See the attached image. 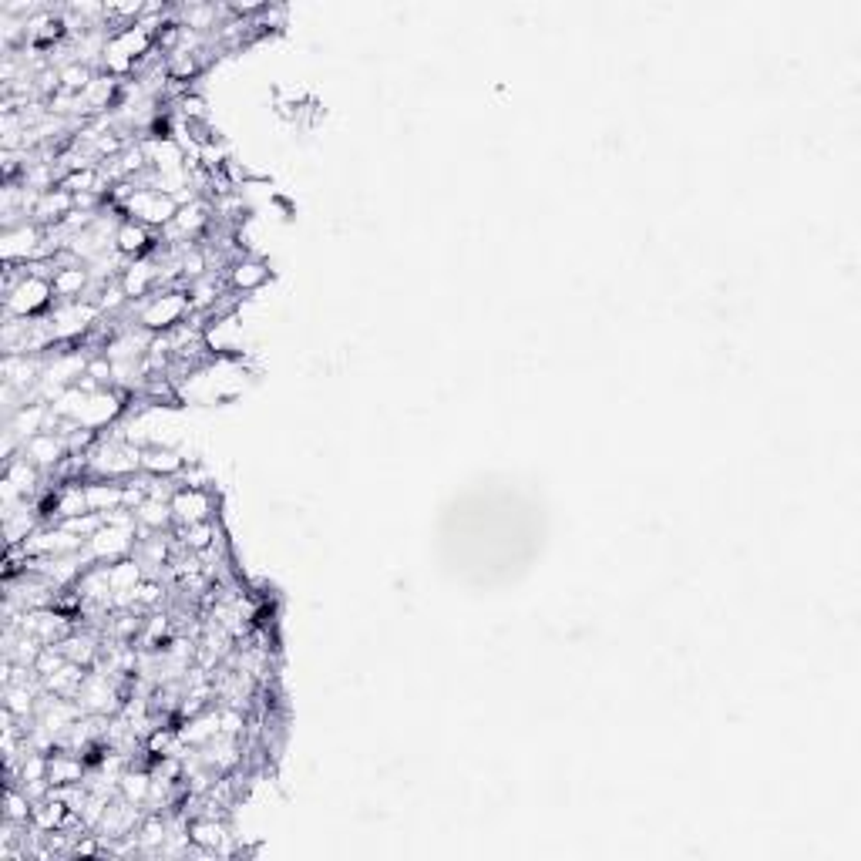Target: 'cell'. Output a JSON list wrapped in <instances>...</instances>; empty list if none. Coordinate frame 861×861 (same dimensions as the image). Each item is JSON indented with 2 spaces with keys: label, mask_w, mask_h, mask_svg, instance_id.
I'll use <instances>...</instances> for the list:
<instances>
[{
  "label": "cell",
  "mask_w": 861,
  "mask_h": 861,
  "mask_svg": "<svg viewBox=\"0 0 861 861\" xmlns=\"http://www.w3.org/2000/svg\"><path fill=\"white\" fill-rule=\"evenodd\" d=\"M172 515L175 525H192V522H209L212 518V495L206 488H179L172 495Z\"/></svg>",
  "instance_id": "cell-6"
},
{
  "label": "cell",
  "mask_w": 861,
  "mask_h": 861,
  "mask_svg": "<svg viewBox=\"0 0 861 861\" xmlns=\"http://www.w3.org/2000/svg\"><path fill=\"white\" fill-rule=\"evenodd\" d=\"M152 229L148 226H142V222H135V219H125V222H118V229H115V249L118 253H122L125 259H145L148 253H152Z\"/></svg>",
  "instance_id": "cell-10"
},
{
  "label": "cell",
  "mask_w": 861,
  "mask_h": 861,
  "mask_svg": "<svg viewBox=\"0 0 861 861\" xmlns=\"http://www.w3.org/2000/svg\"><path fill=\"white\" fill-rule=\"evenodd\" d=\"M88 283H91V273H88L81 263H74V266H61V270L54 273V280H51L54 296H61V300H68V303L78 300V296L85 293V286H88Z\"/></svg>",
  "instance_id": "cell-14"
},
{
  "label": "cell",
  "mask_w": 861,
  "mask_h": 861,
  "mask_svg": "<svg viewBox=\"0 0 861 861\" xmlns=\"http://www.w3.org/2000/svg\"><path fill=\"white\" fill-rule=\"evenodd\" d=\"M192 317V307H189V293H179V290H165L159 296H148L138 320H142V330L148 333H165L172 327H179Z\"/></svg>",
  "instance_id": "cell-1"
},
{
  "label": "cell",
  "mask_w": 861,
  "mask_h": 861,
  "mask_svg": "<svg viewBox=\"0 0 861 861\" xmlns=\"http://www.w3.org/2000/svg\"><path fill=\"white\" fill-rule=\"evenodd\" d=\"M122 411H125V391H111V387H105V391H98V394H88L85 407H81V414L74 421H78L81 428L101 431Z\"/></svg>",
  "instance_id": "cell-5"
},
{
  "label": "cell",
  "mask_w": 861,
  "mask_h": 861,
  "mask_svg": "<svg viewBox=\"0 0 861 861\" xmlns=\"http://www.w3.org/2000/svg\"><path fill=\"white\" fill-rule=\"evenodd\" d=\"M88 555L95 562H105V566H111V562L118 559H128V555L135 552V525H101V529L91 535L88 539Z\"/></svg>",
  "instance_id": "cell-4"
},
{
  "label": "cell",
  "mask_w": 861,
  "mask_h": 861,
  "mask_svg": "<svg viewBox=\"0 0 861 861\" xmlns=\"http://www.w3.org/2000/svg\"><path fill=\"white\" fill-rule=\"evenodd\" d=\"M266 280H270V270H266V263H259V259H239V263L229 266V276H226V286L233 293H253L259 290Z\"/></svg>",
  "instance_id": "cell-12"
},
{
  "label": "cell",
  "mask_w": 861,
  "mask_h": 861,
  "mask_svg": "<svg viewBox=\"0 0 861 861\" xmlns=\"http://www.w3.org/2000/svg\"><path fill=\"white\" fill-rule=\"evenodd\" d=\"M21 448H24V458H31L41 471H54L64 458L71 455L61 434H37V438L24 441Z\"/></svg>",
  "instance_id": "cell-8"
},
{
  "label": "cell",
  "mask_w": 861,
  "mask_h": 861,
  "mask_svg": "<svg viewBox=\"0 0 861 861\" xmlns=\"http://www.w3.org/2000/svg\"><path fill=\"white\" fill-rule=\"evenodd\" d=\"M88 495V508L98 515L115 512V508H125V481H111V478H91L85 485Z\"/></svg>",
  "instance_id": "cell-11"
},
{
  "label": "cell",
  "mask_w": 861,
  "mask_h": 861,
  "mask_svg": "<svg viewBox=\"0 0 861 861\" xmlns=\"http://www.w3.org/2000/svg\"><path fill=\"white\" fill-rule=\"evenodd\" d=\"M125 212L148 229H162L175 219L179 202H175L172 196H165V192H159V189H135L132 196L125 199Z\"/></svg>",
  "instance_id": "cell-2"
},
{
  "label": "cell",
  "mask_w": 861,
  "mask_h": 861,
  "mask_svg": "<svg viewBox=\"0 0 861 861\" xmlns=\"http://www.w3.org/2000/svg\"><path fill=\"white\" fill-rule=\"evenodd\" d=\"M85 777H88V761L81 754L64 751V747H58V751L48 754V781H51V788L81 784Z\"/></svg>",
  "instance_id": "cell-7"
},
{
  "label": "cell",
  "mask_w": 861,
  "mask_h": 861,
  "mask_svg": "<svg viewBox=\"0 0 861 861\" xmlns=\"http://www.w3.org/2000/svg\"><path fill=\"white\" fill-rule=\"evenodd\" d=\"M185 461L179 451H172L169 444H145L142 448V471L155 478H179L185 471Z\"/></svg>",
  "instance_id": "cell-9"
},
{
  "label": "cell",
  "mask_w": 861,
  "mask_h": 861,
  "mask_svg": "<svg viewBox=\"0 0 861 861\" xmlns=\"http://www.w3.org/2000/svg\"><path fill=\"white\" fill-rule=\"evenodd\" d=\"M135 525H142V529H152V532L172 529V525H175L172 502H165V498H145V502L135 508Z\"/></svg>",
  "instance_id": "cell-13"
},
{
  "label": "cell",
  "mask_w": 861,
  "mask_h": 861,
  "mask_svg": "<svg viewBox=\"0 0 861 861\" xmlns=\"http://www.w3.org/2000/svg\"><path fill=\"white\" fill-rule=\"evenodd\" d=\"M51 296H54L51 280L27 273L24 280L17 283L11 293H7V313H11V317H17V320H31L34 313L48 310Z\"/></svg>",
  "instance_id": "cell-3"
},
{
  "label": "cell",
  "mask_w": 861,
  "mask_h": 861,
  "mask_svg": "<svg viewBox=\"0 0 861 861\" xmlns=\"http://www.w3.org/2000/svg\"><path fill=\"white\" fill-rule=\"evenodd\" d=\"M115 95H118V78H111V74L101 71V74H95V81L85 88L81 101H85V111L95 115V111H105L111 101H115Z\"/></svg>",
  "instance_id": "cell-15"
}]
</instances>
